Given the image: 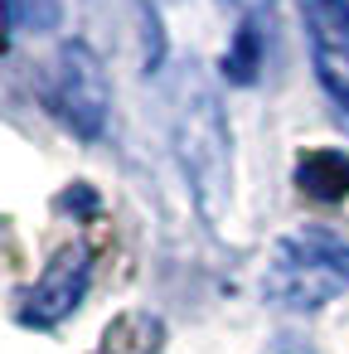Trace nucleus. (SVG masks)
Masks as SVG:
<instances>
[{
  "label": "nucleus",
  "instance_id": "obj_1",
  "mask_svg": "<svg viewBox=\"0 0 349 354\" xmlns=\"http://www.w3.org/2000/svg\"><path fill=\"white\" fill-rule=\"evenodd\" d=\"M170 141H175V156L194 189L199 214L209 223H218L233 199V136H228L218 93L194 68L170 93Z\"/></svg>",
  "mask_w": 349,
  "mask_h": 354
},
{
  "label": "nucleus",
  "instance_id": "obj_2",
  "mask_svg": "<svg viewBox=\"0 0 349 354\" xmlns=\"http://www.w3.org/2000/svg\"><path fill=\"white\" fill-rule=\"evenodd\" d=\"M349 291V238L320 223L276 238L262 267V296L281 310H320Z\"/></svg>",
  "mask_w": 349,
  "mask_h": 354
},
{
  "label": "nucleus",
  "instance_id": "obj_3",
  "mask_svg": "<svg viewBox=\"0 0 349 354\" xmlns=\"http://www.w3.org/2000/svg\"><path fill=\"white\" fill-rule=\"evenodd\" d=\"M39 102L64 131H73L78 141H97L112 117V83L102 54L88 39H64L39 73Z\"/></svg>",
  "mask_w": 349,
  "mask_h": 354
},
{
  "label": "nucleus",
  "instance_id": "obj_4",
  "mask_svg": "<svg viewBox=\"0 0 349 354\" xmlns=\"http://www.w3.org/2000/svg\"><path fill=\"white\" fill-rule=\"evenodd\" d=\"M88 286H93V252H88L83 243H68V248H59V252L49 257V267L39 272V281L25 291L20 320L49 330V325L68 320V315L83 306Z\"/></svg>",
  "mask_w": 349,
  "mask_h": 354
},
{
  "label": "nucleus",
  "instance_id": "obj_5",
  "mask_svg": "<svg viewBox=\"0 0 349 354\" xmlns=\"http://www.w3.org/2000/svg\"><path fill=\"white\" fill-rule=\"evenodd\" d=\"M301 20L325 97L349 112V0H301Z\"/></svg>",
  "mask_w": 349,
  "mask_h": 354
},
{
  "label": "nucleus",
  "instance_id": "obj_6",
  "mask_svg": "<svg viewBox=\"0 0 349 354\" xmlns=\"http://www.w3.org/2000/svg\"><path fill=\"white\" fill-rule=\"evenodd\" d=\"M296 189H305L320 204L349 199V156L344 151H301V160H296Z\"/></svg>",
  "mask_w": 349,
  "mask_h": 354
},
{
  "label": "nucleus",
  "instance_id": "obj_7",
  "mask_svg": "<svg viewBox=\"0 0 349 354\" xmlns=\"http://www.w3.org/2000/svg\"><path fill=\"white\" fill-rule=\"evenodd\" d=\"M257 73H262V30H257L252 15H243L228 54H223V78L238 83V88H247V83H257Z\"/></svg>",
  "mask_w": 349,
  "mask_h": 354
},
{
  "label": "nucleus",
  "instance_id": "obj_8",
  "mask_svg": "<svg viewBox=\"0 0 349 354\" xmlns=\"http://www.w3.org/2000/svg\"><path fill=\"white\" fill-rule=\"evenodd\" d=\"M64 6H68V0H6V15H10V30L49 35V30H59Z\"/></svg>",
  "mask_w": 349,
  "mask_h": 354
},
{
  "label": "nucleus",
  "instance_id": "obj_9",
  "mask_svg": "<svg viewBox=\"0 0 349 354\" xmlns=\"http://www.w3.org/2000/svg\"><path fill=\"white\" fill-rule=\"evenodd\" d=\"M10 49V15H6V0H0V54Z\"/></svg>",
  "mask_w": 349,
  "mask_h": 354
}]
</instances>
